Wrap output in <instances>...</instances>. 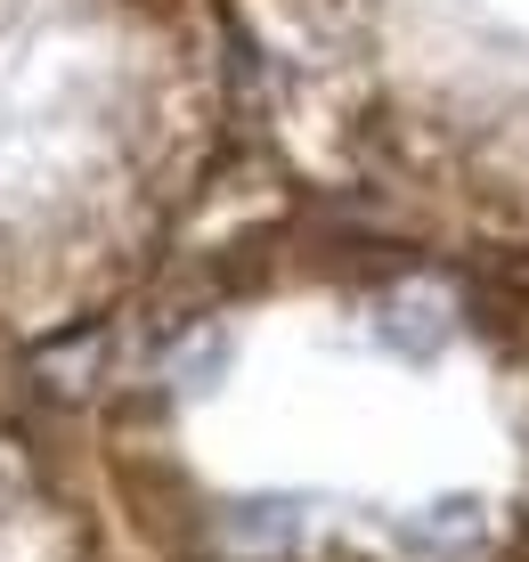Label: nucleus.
Instances as JSON below:
<instances>
[{
  "label": "nucleus",
  "mask_w": 529,
  "mask_h": 562,
  "mask_svg": "<svg viewBox=\"0 0 529 562\" xmlns=\"http://www.w3.org/2000/svg\"><path fill=\"white\" fill-rule=\"evenodd\" d=\"M375 335H383L399 359H440V342H448V302H440V294H391V302L375 310Z\"/></svg>",
  "instance_id": "obj_2"
},
{
  "label": "nucleus",
  "mask_w": 529,
  "mask_h": 562,
  "mask_svg": "<svg viewBox=\"0 0 529 562\" xmlns=\"http://www.w3.org/2000/svg\"><path fill=\"white\" fill-rule=\"evenodd\" d=\"M481 530H488V514H481V497H432L416 521H407V554H424V562H457V554H473L481 547Z\"/></svg>",
  "instance_id": "obj_1"
},
{
  "label": "nucleus",
  "mask_w": 529,
  "mask_h": 562,
  "mask_svg": "<svg viewBox=\"0 0 529 562\" xmlns=\"http://www.w3.org/2000/svg\"><path fill=\"white\" fill-rule=\"evenodd\" d=\"M293 538H302V497H245V506H228V547L278 554Z\"/></svg>",
  "instance_id": "obj_3"
}]
</instances>
